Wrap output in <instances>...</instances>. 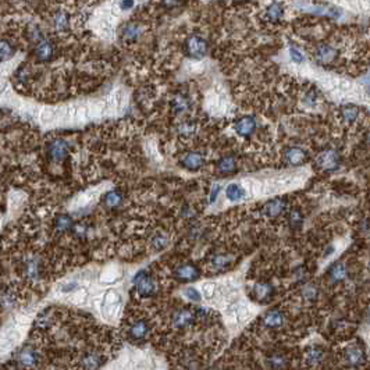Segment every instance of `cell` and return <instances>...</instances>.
Here are the masks:
<instances>
[{"label": "cell", "instance_id": "33", "mask_svg": "<svg viewBox=\"0 0 370 370\" xmlns=\"http://www.w3.org/2000/svg\"><path fill=\"white\" fill-rule=\"evenodd\" d=\"M323 361V351L319 348H313L306 352V362L310 366H316Z\"/></svg>", "mask_w": 370, "mask_h": 370}, {"label": "cell", "instance_id": "35", "mask_svg": "<svg viewBox=\"0 0 370 370\" xmlns=\"http://www.w3.org/2000/svg\"><path fill=\"white\" fill-rule=\"evenodd\" d=\"M288 222L291 224V227H294V228H299L300 225H302V223H303V217L300 215L299 210H291V213L288 215Z\"/></svg>", "mask_w": 370, "mask_h": 370}, {"label": "cell", "instance_id": "34", "mask_svg": "<svg viewBox=\"0 0 370 370\" xmlns=\"http://www.w3.org/2000/svg\"><path fill=\"white\" fill-rule=\"evenodd\" d=\"M168 245V237L166 234H156L153 238H152V246L156 251H161L164 249Z\"/></svg>", "mask_w": 370, "mask_h": 370}, {"label": "cell", "instance_id": "27", "mask_svg": "<svg viewBox=\"0 0 370 370\" xmlns=\"http://www.w3.org/2000/svg\"><path fill=\"white\" fill-rule=\"evenodd\" d=\"M340 114H341L342 121L351 124V123H355L358 117H359V109L356 106L352 105L342 106L341 109H340Z\"/></svg>", "mask_w": 370, "mask_h": 370}, {"label": "cell", "instance_id": "29", "mask_svg": "<svg viewBox=\"0 0 370 370\" xmlns=\"http://www.w3.org/2000/svg\"><path fill=\"white\" fill-rule=\"evenodd\" d=\"M225 195L230 199L231 202H238L245 198V189L238 185V184H230L225 189Z\"/></svg>", "mask_w": 370, "mask_h": 370}, {"label": "cell", "instance_id": "6", "mask_svg": "<svg viewBox=\"0 0 370 370\" xmlns=\"http://www.w3.org/2000/svg\"><path fill=\"white\" fill-rule=\"evenodd\" d=\"M307 159L306 152L299 147H290L287 148L283 153V160L286 164L288 166H293V167H296V166H300L303 164Z\"/></svg>", "mask_w": 370, "mask_h": 370}, {"label": "cell", "instance_id": "20", "mask_svg": "<svg viewBox=\"0 0 370 370\" xmlns=\"http://www.w3.org/2000/svg\"><path fill=\"white\" fill-rule=\"evenodd\" d=\"M103 362L98 352H86L81 359V366L84 370H98Z\"/></svg>", "mask_w": 370, "mask_h": 370}, {"label": "cell", "instance_id": "39", "mask_svg": "<svg viewBox=\"0 0 370 370\" xmlns=\"http://www.w3.org/2000/svg\"><path fill=\"white\" fill-rule=\"evenodd\" d=\"M235 317H237V320L239 323H245L246 320H249V317H251V310L244 305H239L237 313H235Z\"/></svg>", "mask_w": 370, "mask_h": 370}, {"label": "cell", "instance_id": "5", "mask_svg": "<svg viewBox=\"0 0 370 370\" xmlns=\"http://www.w3.org/2000/svg\"><path fill=\"white\" fill-rule=\"evenodd\" d=\"M195 319L196 312H194L192 309H188V307H182V309H178L177 312H174V314L171 316V324L175 328H185L192 326Z\"/></svg>", "mask_w": 370, "mask_h": 370}, {"label": "cell", "instance_id": "42", "mask_svg": "<svg viewBox=\"0 0 370 370\" xmlns=\"http://www.w3.org/2000/svg\"><path fill=\"white\" fill-rule=\"evenodd\" d=\"M302 295H303L305 299L313 300L317 296V290H316L314 286H306L303 288V291H302Z\"/></svg>", "mask_w": 370, "mask_h": 370}, {"label": "cell", "instance_id": "37", "mask_svg": "<svg viewBox=\"0 0 370 370\" xmlns=\"http://www.w3.org/2000/svg\"><path fill=\"white\" fill-rule=\"evenodd\" d=\"M202 293L203 296H205L206 299H212V298L217 294V286L216 284H213V283H206V284H203Z\"/></svg>", "mask_w": 370, "mask_h": 370}, {"label": "cell", "instance_id": "38", "mask_svg": "<svg viewBox=\"0 0 370 370\" xmlns=\"http://www.w3.org/2000/svg\"><path fill=\"white\" fill-rule=\"evenodd\" d=\"M15 303V298L13 294L4 293L1 296H0V305L4 307V309H10V307L14 306Z\"/></svg>", "mask_w": 370, "mask_h": 370}, {"label": "cell", "instance_id": "25", "mask_svg": "<svg viewBox=\"0 0 370 370\" xmlns=\"http://www.w3.org/2000/svg\"><path fill=\"white\" fill-rule=\"evenodd\" d=\"M232 263V258L228 256V255H224V253H219V255H215L213 258L210 259V265L212 267L217 270V272H222L224 269L230 267V265Z\"/></svg>", "mask_w": 370, "mask_h": 370}, {"label": "cell", "instance_id": "43", "mask_svg": "<svg viewBox=\"0 0 370 370\" xmlns=\"http://www.w3.org/2000/svg\"><path fill=\"white\" fill-rule=\"evenodd\" d=\"M57 116L56 110H52V109H45L41 112V120H42L43 123H49L52 120L55 119Z\"/></svg>", "mask_w": 370, "mask_h": 370}, {"label": "cell", "instance_id": "23", "mask_svg": "<svg viewBox=\"0 0 370 370\" xmlns=\"http://www.w3.org/2000/svg\"><path fill=\"white\" fill-rule=\"evenodd\" d=\"M73 227H74V222L69 215H59L55 219V228L57 232H62V234L70 232Z\"/></svg>", "mask_w": 370, "mask_h": 370}, {"label": "cell", "instance_id": "24", "mask_svg": "<svg viewBox=\"0 0 370 370\" xmlns=\"http://www.w3.org/2000/svg\"><path fill=\"white\" fill-rule=\"evenodd\" d=\"M327 276H328V279H330V281H333V283H338V281H341V280L345 279V276H347V269H345L344 263H341V262H337V263H334V265L328 269Z\"/></svg>", "mask_w": 370, "mask_h": 370}, {"label": "cell", "instance_id": "14", "mask_svg": "<svg viewBox=\"0 0 370 370\" xmlns=\"http://www.w3.org/2000/svg\"><path fill=\"white\" fill-rule=\"evenodd\" d=\"M286 206L287 205L284 199H280V198L272 199V201H269V202L263 206V215L267 217H270V219H274V217L280 216L281 213H284Z\"/></svg>", "mask_w": 370, "mask_h": 370}, {"label": "cell", "instance_id": "17", "mask_svg": "<svg viewBox=\"0 0 370 370\" xmlns=\"http://www.w3.org/2000/svg\"><path fill=\"white\" fill-rule=\"evenodd\" d=\"M284 321H286V316L279 309H273L270 312H267L263 317V324L267 328L281 327L284 324Z\"/></svg>", "mask_w": 370, "mask_h": 370}, {"label": "cell", "instance_id": "22", "mask_svg": "<svg viewBox=\"0 0 370 370\" xmlns=\"http://www.w3.org/2000/svg\"><path fill=\"white\" fill-rule=\"evenodd\" d=\"M189 107H191V102H189V98H187L185 95H177L171 100V110L175 114H184L185 112H188Z\"/></svg>", "mask_w": 370, "mask_h": 370}, {"label": "cell", "instance_id": "36", "mask_svg": "<svg viewBox=\"0 0 370 370\" xmlns=\"http://www.w3.org/2000/svg\"><path fill=\"white\" fill-rule=\"evenodd\" d=\"M178 133L182 137H192L195 133V124L191 121H184L178 126Z\"/></svg>", "mask_w": 370, "mask_h": 370}, {"label": "cell", "instance_id": "1", "mask_svg": "<svg viewBox=\"0 0 370 370\" xmlns=\"http://www.w3.org/2000/svg\"><path fill=\"white\" fill-rule=\"evenodd\" d=\"M134 286H135L137 293L144 298L152 296L154 291H156V283H154L153 277L149 273L144 272V270L134 277Z\"/></svg>", "mask_w": 370, "mask_h": 370}, {"label": "cell", "instance_id": "19", "mask_svg": "<svg viewBox=\"0 0 370 370\" xmlns=\"http://www.w3.org/2000/svg\"><path fill=\"white\" fill-rule=\"evenodd\" d=\"M142 34V29L138 24H135V22H128L126 24L123 29H121V38H123V41H126L127 43H133L135 42L140 35Z\"/></svg>", "mask_w": 370, "mask_h": 370}, {"label": "cell", "instance_id": "9", "mask_svg": "<svg viewBox=\"0 0 370 370\" xmlns=\"http://www.w3.org/2000/svg\"><path fill=\"white\" fill-rule=\"evenodd\" d=\"M17 362L24 369H32L39 362V355L32 347H24L17 355Z\"/></svg>", "mask_w": 370, "mask_h": 370}, {"label": "cell", "instance_id": "11", "mask_svg": "<svg viewBox=\"0 0 370 370\" xmlns=\"http://www.w3.org/2000/svg\"><path fill=\"white\" fill-rule=\"evenodd\" d=\"M256 128H258V123H256V120L255 117H252V116H244V117H241L239 120H237V123H235V131L239 137H251L252 134L256 131Z\"/></svg>", "mask_w": 370, "mask_h": 370}, {"label": "cell", "instance_id": "16", "mask_svg": "<svg viewBox=\"0 0 370 370\" xmlns=\"http://www.w3.org/2000/svg\"><path fill=\"white\" fill-rule=\"evenodd\" d=\"M216 171L222 175H230L237 171V160L234 156H224L216 163Z\"/></svg>", "mask_w": 370, "mask_h": 370}, {"label": "cell", "instance_id": "4", "mask_svg": "<svg viewBox=\"0 0 370 370\" xmlns=\"http://www.w3.org/2000/svg\"><path fill=\"white\" fill-rule=\"evenodd\" d=\"M337 55H338V52L334 46H331L328 43H320L314 48L313 60L319 66H328V64L334 63Z\"/></svg>", "mask_w": 370, "mask_h": 370}, {"label": "cell", "instance_id": "47", "mask_svg": "<svg viewBox=\"0 0 370 370\" xmlns=\"http://www.w3.org/2000/svg\"><path fill=\"white\" fill-rule=\"evenodd\" d=\"M178 1H180V0H161L163 6H164V7H167V8L175 7V6L178 4Z\"/></svg>", "mask_w": 370, "mask_h": 370}, {"label": "cell", "instance_id": "32", "mask_svg": "<svg viewBox=\"0 0 370 370\" xmlns=\"http://www.w3.org/2000/svg\"><path fill=\"white\" fill-rule=\"evenodd\" d=\"M15 48L8 41H0V62H6L14 56Z\"/></svg>", "mask_w": 370, "mask_h": 370}, {"label": "cell", "instance_id": "41", "mask_svg": "<svg viewBox=\"0 0 370 370\" xmlns=\"http://www.w3.org/2000/svg\"><path fill=\"white\" fill-rule=\"evenodd\" d=\"M121 102H123V92L117 91L113 93L112 96L109 98L107 100V107H113V109H116V107H119L121 105Z\"/></svg>", "mask_w": 370, "mask_h": 370}, {"label": "cell", "instance_id": "7", "mask_svg": "<svg viewBox=\"0 0 370 370\" xmlns=\"http://www.w3.org/2000/svg\"><path fill=\"white\" fill-rule=\"evenodd\" d=\"M174 277L181 283H191L201 277V272L192 263H184L174 270Z\"/></svg>", "mask_w": 370, "mask_h": 370}, {"label": "cell", "instance_id": "21", "mask_svg": "<svg viewBox=\"0 0 370 370\" xmlns=\"http://www.w3.org/2000/svg\"><path fill=\"white\" fill-rule=\"evenodd\" d=\"M284 17V6L280 1H273L266 10V18L270 22H279Z\"/></svg>", "mask_w": 370, "mask_h": 370}, {"label": "cell", "instance_id": "8", "mask_svg": "<svg viewBox=\"0 0 370 370\" xmlns=\"http://www.w3.org/2000/svg\"><path fill=\"white\" fill-rule=\"evenodd\" d=\"M22 272H24V276L28 281H36L39 280L41 274H42V263L38 256H29L27 258V260L24 262V266H22Z\"/></svg>", "mask_w": 370, "mask_h": 370}, {"label": "cell", "instance_id": "31", "mask_svg": "<svg viewBox=\"0 0 370 370\" xmlns=\"http://www.w3.org/2000/svg\"><path fill=\"white\" fill-rule=\"evenodd\" d=\"M55 28L59 31V32H64V31H67L69 27H70V17L67 13H64V11H59L55 15Z\"/></svg>", "mask_w": 370, "mask_h": 370}, {"label": "cell", "instance_id": "2", "mask_svg": "<svg viewBox=\"0 0 370 370\" xmlns=\"http://www.w3.org/2000/svg\"><path fill=\"white\" fill-rule=\"evenodd\" d=\"M340 154L334 149H326L316 157V166L323 171H334L340 166Z\"/></svg>", "mask_w": 370, "mask_h": 370}, {"label": "cell", "instance_id": "48", "mask_svg": "<svg viewBox=\"0 0 370 370\" xmlns=\"http://www.w3.org/2000/svg\"><path fill=\"white\" fill-rule=\"evenodd\" d=\"M366 140H368V144H369V145H370V133L368 134V138H366Z\"/></svg>", "mask_w": 370, "mask_h": 370}, {"label": "cell", "instance_id": "45", "mask_svg": "<svg viewBox=\"0 0 370 370\" xmlns=\"http://www.w3.org/2000/svg\"><path fill=\"white\" fill-rule=\"evenodd\" d=\"M290 53H291V59H293V62H295V63H298V64L303 62V55H302L298 49L291 48V49H290Z\"/></svg>", "mask_w": 370, "mask_h": 370}, {"label": "cell", "instance_id": "49", "mask_svg": "<svg viewBox=\"0 0 370 370\" xmlns=\"http://www.w3.org/2000/svg\"><path fill=\"white\" fill-rule=\"evenodd\" d=\"M210 370H217V369H210Z\"/></svg>", "mask_w": 370, "mask_h": 370}, {"label": "cell", "instance_id": "12", "mask_svg": "<svg viewBox=\"0 0 370 370\" xmlns=\"http://www.w3.org/2000/svg\"><path fill=\"white\" fill-rule=\"evenodd\" d=\"M180 163H181V166L184 168L191 170V171H196V170H199L203 166L205 157H203V154L201 152L192 150V152H188V153L184 154Z\"/></svg>", "mask_w": 370, "mask_h": 370}, {"label": "cell", "instance_id": "10", "mask_svg": "<svg viewBox=\"0 0 370 370\" xmlns=\"http://www.w3.org/2000/svg\"><path fill=\"white\" fill-rule=\"evenodd\" d=\"M48 154L50 156V159L53 161H63L66 159V156L69 154V145L67 142L63 140H55L53 142H50L48 147Z\"/></svg>", "mask_w": 370, "mask_h": 370}, {"label": "cell", "instance_id": "18", "mask_svg": "<svg viewBox=\"0 0 370 370\" xmlns=\"http://www.w3.org/2000/svg\"><path fill=\"white\" fill-rule=\"evenodd\" d=\"M149 333V326L144 319H138V320L133 321V324L128 328V334L134 340H142L145 338Z\"/></svg>", "mask_w": 370, "mask_h": 370}, {"label": "cell", "instance_id": "13", "mask_svg": "<svg viewBox=\"0 0 370 370\" xmlns=\"http://www.w3.org/2000/svg\"><path fill=\"white\" fill-rule=\"evenodd\" d=\"M53 52H55V48L50 41H46V39H42L39 42L36 43L35 46V57L38 62H49L50 59L53 57Z\"/></svg>", "mask_w": 370, "mask_h": 370}, {"label": "cell", "instance_id": "28", "mask_svg": "<svg viewBox=\"0 0 370 370\" xmlns=\"http://www.w3.org/2000/svg\"><path fill=\"white\" fill-rule=\"evenodd\" d=\"M272 291L273 288L270 284H266V283H262V284H256L255 288H253V294H255V298L259 300V302H266L272 296Z\"/></svg>", "mask_w": 370, "mask_h": 370}, {"label": "cell", "instance_id": "3", "mask_svg": "<svg viewBox=\"0 0 370 370\" xmlns=\"http://www.w3.org/2000/svg\"><path fill=\"white\" fill-rule=\"evenodd\" d=\"M185 53L189 57L199 60V59L206 56V53H208V42L203 39L202 36H189L185 42Z\"/></svg>", "mask_w": 370, "mask_h": 370}, {"label": "cell", "instance_id": "44", "mask_svg": "<svg viewBox=\"0 0 370 370\" xmlns=\"http://www.w3.org/2000/svg\"><path fill=\"white\" fill-rule=\"evenodd\" d=\"M134 0H120L119 1V10L120 11H128L134 7Z\"/></svg>", "mask_w": 370, "mask_h": 370}, {"label": "cell", "instance_id": "30", "mask_svg": "<svg viewBox=\"0 0 370 370\" xmlns=\"http://www.w3.org/2000/svg\"><path fill=\"white\" fill-rule=\"evenodd\" d=\"M267 365L272 370H284L288 366V359L281 354H276L269 358Z\"/></svg>", "mask_w": 370, "mask_h": 370}, {"label": "cell", "instance_id": "15", "mask_svg": "<svg viewBox=\"0 0 370 370\" xmlns=\"http://www.w3.org/2000/svg\"><path fill=\"white\" fill-rule=\"evenodd\" d=\"M344 359L348 366H352V368H356L359 365H362L363 359H365V355H363V351L359 347H355V345H351L348 348L345 349L344 352Z\"/></svg>", "mask_w": 370, "mask_h": 370}, {"label": "cell", "instance_id": "46", "mask_svg": "<svg viewBox=\"0 0 370 370\" xmlns=\"http://www.w3.org/2000/svg\"><path fill=\"white\" fill-rule=\"evenodd\" d=\"M219 192H220V187H219V185H215V187L212 188V192H210V198H209L210 203H213L215 201H216Z\"/></svg>", "mask_w": 370, "mask_h": 370}, {"label": "cell", "instance_id": "40", "mask_svg": "<svg viewBox=\"0 0 370 370\" xmlns=\"http://www.w3.org/2000/svg\"><path fill=\"white\" fill-rule=\"evenodd\" d=\"M184 295H185V298L188 300H191V302H201V298H202L201 293H199L196 288H192V287L187 288V290L184 291Z\"/></svg>", "mask_w": 370, "mask_h": 370}, {"label": "cell", "instance_id": "26", "mask_svg": "<svg viewBox=\"0 0 370 370\" xmlns=\"http://www.w3.org/2000/svg\"><path fill=\"white\" fill-rule=\"evenodd\" d=\"M123 202V195L119 191H109L105 196H103V205L107 209H117Z\"/></svg>", "mask_w": 370, "mask_h": 370}]
</instances>
